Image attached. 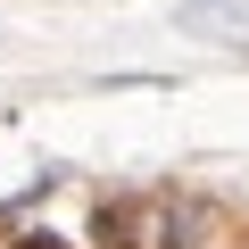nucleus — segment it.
Segmentation results:
<instances>
[{
    "label": "nucleus",
    "mask_w": 249,
    "mask_h": 249,
    "mask_svg": "<svg viewBox=\"0 0 249 249\" xmlns=\"http://www.w3.org/2000/svg\"><path fill=\"white\" fill-rule=\"evenodd\" d=\"M175 25H183L191 42L241 50V42H249V0H191V9H175Z\"/></svg>",
    "instance_id": "f257e3e1"
},
{
    "label": "nucleus",
    "mask_w": 249,
    "mask_h": 249,
    "mask_svg": "<svg viewBox=\"0 0 249 249\" xmlns=\"http://www.w3.org/2000/svg\"><path fill=\"white\" fill-rule=\"evenodd\" d=\"M142 232H150V199H133V191L91 208V249H142Z\"/></svg>",
    "instance_id": "f03ea898"
},
{
    "label": "nucleus",
    "mask_w": 249,
    "mask_h": 249,
    "mask_svg": "<svg viewBox=\"0 0 249 249\" xmlns=\"http://www.w3.org/2000/svg\"><path fill=\"white\" fill-rule=\"evenodd\" d=\"M208 224H216V208L183 191V199H166V208H158V224L142 232V249H199V232H208Z\"/></svg>",
    "instance_id": "7ed1b4c3"
},
{
    "label": "nucleus",
    "mask_w": 249,
    "mask_h": 249,
    "mask_svg": "<svg viewBox=\"0 0 249 249\" xmlns=\"http://www.w3.org/2000/svg\"><path fill=\"white\" fill-rule=\"evenodd\" d=\"M9 249H67V241H58V232H50V224H34V232H17V241H9Z\"/></svg>",
    "instance_id": "20e7f679"
}]
</instances>
